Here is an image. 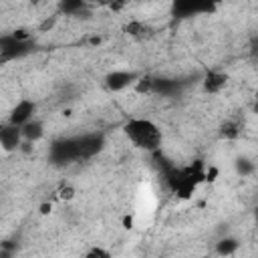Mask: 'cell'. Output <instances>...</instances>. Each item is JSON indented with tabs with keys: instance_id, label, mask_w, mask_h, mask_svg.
<instances>
[{
	"instance_id": "cell-7",
	"label": "cell",
	"mask_w": 258,
	"mask_h": 258,
	"mask_svg": "<svg viewBox=\"0 0 258 258\" xmlns=\"http://www.w3.org/2000/svg\"><path fill=\"white\" fill-rule=\"evenodd\" d=\"M228 85V75L224 71H218V69H208L204 79H202V87L208 95H218L226 89Z\"/></svg>"
},
{
	"instance_id": "cell-14",
	"label": "cell",
	"mask_w": 258,
	"mask_h": 258,
	"mask_svg": "<svg viewBox=\"0 0 258 258\" xmlns=\"http://www.w3.org/2000/svg\"><path fill=\"white\" fill-rule=\"evenodd\" d=\"M202 10H212V6H204V4H194V2H185V4H175V12H179L181 16H189L191 12H202Z\"/></svg>"
},
{
	"instance_id": "cell-5",
	"label": "cell",
	"mask_w": 258,
	"mask_h": 258,
	"mask_svg": "<svg viewBox=\"0 0 258 258\" xmlns=\"http://www.w3.org/2000/svg\"><path fill=\"white\" fill-rule=\"evenodd\" d=\"M139 79H141V75L135 73V71H113V73H109L105 77V87L109 91L117 93V91H123V89L131 87V85L135 87V83Z\"/></svg>"
},
{
	"instance_id": "cell-20",
	"label": "cell",
	"mask_w": 258,
	"mask_h": 258,
	"mask_svg": "<svg viewBox=\"0 0 258 258\" xmlns=\"http://www.w3.org/2000/svg\"><path fill=\"white\" fill-rule=\"evenodd\" d=\"M250 54H258V36H254L252 38V42H250Z\"/></svg>"
},
{
	"instance_id": "cell-15",
	"label": "cell",
	"mask_w": 258,
	"mask_h": 258,
	"mask_svg": "<svg viewBox=\"0 0 258 258\" xmlns=\"http://www.w3.org/2000/svg\"><path fill=\"white\" fill-rule=\"evenodd\" d=\"M234 167H236V173L242 175V177H246V175H250L254 171V163L248 157H238L234 161Z\"/></svg>"
},
{
	"instance_id": "cell-19",
	"label": "cell",
	"mask_w": 258,
	"mask_h": 258,
	"mask_svg": "<svg viewBox=\"0 0 258 258\" xmlns=\"http://www.w3.org/2000/svg\"><path fill=\"white\" fill-rule=\"evenodd\" d=\"M83 8V2H62L60 4V10L64 12V14H75L77 10H81Z\"/></svg>"
},
{
	"instance_id": "cell-2",
	"label": "cell",
	"mask_w": 258,
	"mask_h": 258,
	"mask_svg": "<svg viewBox=\"0 0 258 258\" xmlns=\"http://www.w3.org/2000/svg\"><path fill=\"white\" fill-rule=\"evenodd\" d=\"M123 133L129 139V143L137 149H143L147 153H157L163 143V133L159 125L147 117H131L123 125Z\"/></svg>"
},
{
	"instance_id": "cell-6",
	"label": "cell",
	"mask_w": 258,
	"mask_h": 258,
	"mask_svg": "<svg viewBox=\"0 0 258 258\" xmlns=\"http://www.w3.org/2000/svg\"><path fill=\"white\" fill-rule=\"evenodd\" d=\"M34 113H36V103L32 99H20L12 107L10 117H8V123H12L16 127H24L28 121L34 119Z\"/></svg>"
},
{
	"instance_id": "cell-10",
	"label": "cell",
	"mask_w": 258,
	"mask_h": 258,
	"mask_svg": "<svg viewBox=\"0 0 258 258\" xmlns=\"http://www.w3.org/2000/svg\"><path fill=\"white\" fill-rule=\"evenodd\" d=\"M244 131V121L240 117H228L222 125H220V137L222 139H238Z\"/></svg>"
},
{
	"instance_id": "cell-11",
	"label": "cell",
	"mask_w": 258,
	"mask_h": 258,
	"mask_svg": "<svg viewBox=\"0 0 258 258\" xmlns=\"http://www.w3.org/2000/svg\"><path fill=\"white\" fill-rule=\"evenodd\" d=\"M22 129V137H24V141L26 143H34V141H38L42 135H44V125H42V121L40 119H32V121H28L24 127H20Z\"/></svg>"
},
{
	"instance_id": "cell-4",
	"label": "cell",
	"mask_w": 258,
	"mask_h": 258,
	"mask_svg": "<svg viewBox=\"0 0 258 258\" xmlns=\"http://www.w3.org/2000/svg\"><path fill=\"white\" fill-rule=\"evenodd\" d=\"M28 50H30V42L28 40H18L12 34L10 36H2V40H0V58H2V62L12 60L16 56H22Z\"/></svg>"
},
{
	"instance_id": "cell-16",
	"label": "cell",
	"mask_w": 258,
	"mask_h": 258,
	"mask_svg": "<svg viewBox=\"0 0 258 258\" xmlns=\"http://www.w3.org/2000/svg\"><path fill=\"white\" fill-rule=\"evenodd\" d=\"M83 258H113L111 250H107L105 246H91Z\"/></svg>"
},
{
	"instance_id": "cell-3",
	"label": "cell",
	"mask_w": 258,
	"mask_h": 258,
	"mask_svg": "<svg viewBox=\"0 0 258 258\" xmlns=\"http://www.w3.org/2000/svg\"><path fill=\"white\" fill-rule=\"evenodd\" d=\"M48 157H50V163H54V165H69L75 161H85L79 135L52 141V145L48 149Z\"/></svg>"
},
{
	"instance_id": "cell-13",
	"label": "cell",
	"mask_w": 258,
	"mask_h": 258,
	"mask_svg": "<svg viewBox=\"0 0 258 258\" xmlns=\"http://www.w3.org/2000/svg\"><path fill=\"white\" fill-rule=\"evenodd\" d=\"M125 32L131 34V36H135V38H145V36L151 32V28H149L145 22H141V20H131V22L125 26Z\"/></svg>"
},
{
	"instance_id": "cell-12",
	"label": "cell",
	"mask_w": 258,
	"mask_h": 258,
	"mask_svg": "<svg viewBox=\"0 0 258 258\" xmlns=\"http://www.w3.org/2000/svg\"><path fill=\"white\" fill-rule=\"evenodd\" d=\"M238 248H240V242L236 238H232V236H226V238H220L216 242V248L214 250H216L218 256H232Z\"/></svg>"
},
{
	"instance_id": "cell-8",
	"label": "cell",
	"mask_w": 258,
	"mask_h": 258,
	"mask_svg": "<svg viewBox=\"0 0 258 258\" xmlns=\"http://www.w3.org/2000/svg\"><path fill=\"white\" fill-rule=\"evenodd\" d=\"M0 143H2L4 151H14V149H18L20 143H24L22 129L6 121V123L2 125V129H0Z\"/></svg>"
},
{
	"instance_id": "cell-17",
	"label": "cell",
	"mask_w": 258,
	"mask_h": 258,
	"mask_svg": "<svg viewBox=\"0 0 258 258\" xmlns=\"http://www.w3.org/2000/svg\"><path fill=\"white\" fill-rule=\"evenodd\" d=\"M135 91L137 93H151L153 91V77H141L137 83H135Z\"/></svg>"
},
{
	"instance_id": "cell-9",
	"label": "cell",
	"mask_w": 258,
	"mask_h": 258,
	"mask_svg": "<svg viewBox=\"0 0 258 258\" xmlns=\"http://www.w3.org/2000/svg\"><path fill=\"white\" fill-rule=\"evenodd\" d=\"M181 83L175 79H163V77H153V95H161V97H171L179 91Z\"/></svg>"
},
{
	"instance_id": "cell-22",
	"label": "cell",
	"mask_w": 258,
	"mask_h": 258,
	"mask_svg": "<svg viewBox=\"0 0 258 258\" xmlns=\"http://www.w3.org/2000/svg\"><path fill=\"white\" fill-rule=\"evenodd\" d=\"M256 230H258V218H256Z\"/></svg>"
},
{
	"instance_id": "cell-1",
	"label": "cell",
	"mask_w": 258,
	"mask_h": 258,
	"mask_svg": "<svg viewBox=\"0 0 258 258\" xmlns=\"http://www.w3.org/2000/svg\"><path fill=\"white\" fill-rule=\"evenodd\" d=\"M163 179L177 198H189L198 185L208 179V169L202 161L189 165H165Z\"/></svg>"
},
{
	"instance_id": "cell-18",
	"label": "cell",
	"mask_w": 258,
	"mask_h": 258,
	"mask_svg": "<svg viewBox=\"0 0 258 258\" xmlns=\"http://www.w3.org/2000/svg\"><path fill=\"white\" fill-rule=\"evenodd\" d=\"M75 194H77V191H75V187H73L71 183H64V185H60V187H58V198H60V200H64V202L73 200V198H75Z\"/></svg>"
},
{
	"instance_id": "cell-21",
	"label": "cell",
	"mask_w": 258,
	"mask_h": 258,
	"mask_svg": "<svg viewBox=\"0 0 258 258\" xmlns=\"http://www.w3.org/2000/svg\"><path fill=\"white\" fill-rule=\"evenodd\" d=\"M254 111H256V113H258V103H256V105H254Z\"/></svg>"
}]
</instances>
